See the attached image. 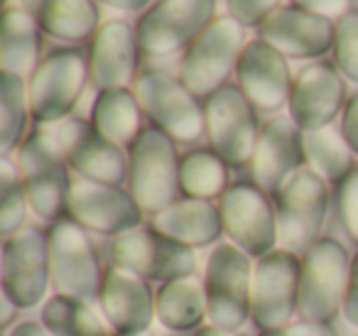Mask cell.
I'll return each mask as SVG.
<instances>
[{
	"instance_id": "cell-1",
	"label": "cell",
	"mask_w": 358,
	"mask_h": 336,
	"mask_svg": "<svg viewBox=\"0 0 358 336\" xmlns=\"http://www.w3.org/2000/svg\"><path fill=\"white\" fill-rule=\"evenodd\" d=\"M15 160L20 164L32 214L50 226L66 218L74 182H71V167L62 153L55 130H32L17 150Z\"/></svg>"
},
{
	"instance_id": "cell-2",
	"label": "cell",
	"mask_w": 358,
	"mask_h": 336,
	"mask_svg": "<svg viewBox=\"0 0 358 336\" xmlns=\"http://www.w3.org/2000/svg\"><path fill=\"white\" fill-rule=\"evenodd\" d=\"M177 145L167 133L150 125L128 150V189L150 216L182 199V155Z\"/></svg>"
},
{
	"instance_id": "cell-3",
	"label": "cell",
	"mask_w": 358,
	"mask_h": 336,
	"mask_svg": "<svg viewBox=\"0 0 358 336\" xmlns=\"http://www.w3.org/2000/svg\"><path fill=\"white\" fill-rule=\"evenodd\" d=\"M135 94L145 111V118L155 128L167 133L174 143L194 145L206 135L204 101L164 69H145L135 81Z\"/></svg>"
},
{
	"instance_id": "cell-4",
	"label": "cell",
	"mask_w": 358,
	"mask_h": 336,
	"mask_svg": "<svg viewBox=\"0 0 358 336\" xmlns=\"http://www.w3.org/2000/svg\"><path fill=\"white\" fill-rule=\"evenodd\" d=\"M353 255L338 238L322 236L302 255L299 319L334 324L343 309Z\"/></svg>"
},
{
	"instance_id": "cell-5",
	"label": "cell",
	"mask_w": 358,
	"mask_h": 336,
	"mask_svg": "<svg viewBox=\"0 0 358 336\" xmlns=\"http://www.w3.org/2000/svg\"><path fill=\"white\" fill-rule=\"evenodd\" d=\"M255 260L231 241L211 248L204 265L209 321L224 329H243L250 321Z\"/></svg>"
},
{
	"instance_id": "cell-6",
	"label": "cell",
	"mask_w": 358,
	"mask_h": 336,
	"mask_svg": "<svg viewBox=\"0 0 358 336\" xmlns=\"http://www.w3.org/2000/svg\"><path fill=\"white\" fill-rule=\"evenodd\" d=\"M91 84L89 57L76 47H59L50 52L27 79L32 120L40 125L64 123L79 106Z\"/></svg>"
},
{
	"instance_id": "cell-7",
	"label": "cell",
	"mask_w": 358,
	"mask_h": 336,
	"mask_svg": "<svg viewBox=\"0 0 358 336\" xmlns=\"http://www.w3.org/2000/svg\"><path fill=\"white\" fill-rule=\"evenodd\" d=\"M245 27L231 15H219L199 40L182 55L179 79L185 81L201 101L214 96L238 69L241 55L245 50Z\"/></svg>"
},
{
	"instance_id": "cell-8",
	"label": "cell",
	"mask_w": 358,
	"mask_h": 336,
	"mask_svg": "<svg viewBox=\"0 0 358 336\" xmlns=\"http://www.w3.org/2000/svg\"><path fill=\"white\" fill-rule=\"evenodd\" d=\"M280 228V248L304 255L324 236L329 209H331V184L314 169L302 167L275 197Z\"/></svg>"
},
{
	"instance_id": "cell-9",
	"label": "cell",
	"mask_w": 358,
	"mask_h": 336,
	"mask_svg": "<svg viewBox=\"0 0 358 336\" xmlns=\"http://www.w3.org/2000/svg\"><path fill=\"white\" fill-rule=\"evenodd\" d=\"M110 265L128 270L152 285L196 275V251L172 241L152 226H138L123 236L110 238Z\"/></svg>"
},
{
	"instance_id": "cell-10",
	"label": "cell",
	"mask_w": 358,
	"mask_h": 336,
	"mask_svg": "<svg viewBox=\"0 0 358 336\" xmlns=\"http://www.w3.org/2000/svg\"><path fill=\"white\" fill-rule=\"evenodd\" d=\"M52 255L50 233L27 226L15 236L3 238L0 251V292L10 297L22 312L35 309L50 300Z\"/></svg>"
},
{
	"instance_id": "cell-11",
	"label": "cell",
	"mask_w": 358,
	"mask_h": 336,
	"mask_svg": "<svg viewBox=\"0 0 358 336\" xmlns=\"http://www.w3.org/2000/svg\"><path fill=\"white\" fill-rule=\"evenodd\" d=\"M52 287L59 295L99 302L106 267L94 238L69 216L50 226Z\"/></svg>"
},
{
	"instance_id": "cell-12",
	"label": "cell",
	"mask_w": 358,
	"mask_h": 336,
	"mask_svg": "<svg viewBox=\"0 0 358 336\" xmlns=\"http://www.w3.org/2000/svg\"><path fill=\"white\" fill-rule=\"evenodd\" d=\"M224 231L234 246L248 253L253 260L280 248L278 209L275 199L258 187L253 179H241L219 199Z\"/></svg>"
},
{
	"instance_id": "cell-13",
	"label": "cell",
	"mask_w": 358,
	"mask_h": 336,
	"mask_svg": "<svg viewBox=\"0 0 358 336\" xmlns=\"http://www.w3.org/2000/svg\"><path fill=\"white\" fill-rule=\"evenodd\" d=\"M206 138L209 148L229 162V167L243 169L253 162L263 125L258 108L245 99L238 84H229L204 101Z\"/></svg>"
},
{
	"instance_id": "cell-14",
	"label": "cell",
	"mask_w": 358,
	"mask_h": 336,
	"mask_svg": "<svg viewBox=\"0 0 358 336\" xmlns=\"http://www.w3.org/2000/svg\"><path fill=\"white\" fill-rule=\"evenodd\" d=\"M216 18V0H157L135 27L140 50L155 59L187 52Z\"/></svg>"
},
{
	"instance_id": "cell-15",
	"label": "cell",
	"mask_w": 358,
	"mask_h": 336,
	"mask_svg": "<svg viewBox=\"0 0 358 336\" xmlns=\"http://www.w3.org/2000/svg\"><path fill=\"white\" fill-rule=\"evenodd\" d=\"M299 272L302 255L285 248H275L255 260L250 324L258 331L299 319Z\"/></svg>"
},
{
	"instance_id": "cell-16",
	"label": "cell",
	"mask_w": 358,
	"mask_h": 336,
	"mask_svg": "<svg viewBox=\"0 0 358 336\" xmlns=\"http://www.w3.org/2000/svg\"><path fill=\"white\" fill-rule=\"evenodd\" d=\"M59 148L79 179L128 187V150L106 140L89 118H66L55 130Z\"/></svg>"
},
{
	"instance_id": "cell-17",
	"label": "cell",
	"mask_w": 358,
	"mask_h": 336,
	"mask_svg": "<svg viewBox=\"0 0 358 336\" xmlns=\"http://www.w3.org/2000/svg\"><path fill=\"white\" fill-rule=\"evenodd\" d=\"M89 233L106 238L123 236L133 228L143 226L145 211L128 187L113 184H96L86 179H76L69 197V214Z\"/></svg>"
},
{
	"instance_id": "cell-18",
	"label": "cell",
	"mask_w": 358,
	"mask_h": 336,
	"mask_svg": "<svg viewBox=\"0 0 358 336\" xmlns=\"http://www.w3.org/2000/svg\"><path fill=\"white\" fill-rule=\"evenodd\" d=\"M348 101L346 79L334 62H314L294 76L289 118L304 130H322L341 118Z\"/></svg>"
},
{
	"instance_id": "cell-19",
	"label": "cell",
	"mask_w": 358,
	"mask_h": 336,
	"mask_svg": "<svg viewBox=\"0 0 358 336\" xmlns=\"http://www.w3.org/2000/svg\"><path fill=\"white\" fill-rule=\"evenodd\" d=\"M236 84L258 113H278L289 104L294 76L289 59L273 45L255 37L245 45L236 69Z\"/></svg>"
},
{
	"instance_id": "cell-20",
	"label": "cell",
	"mask_w": 358,
	"mask_h": 336,
	"mask_svg": "<svg viewBox=\"0 0 358 336\" xmlns=\"http://www.w3.org/2000/svg\"><path fill=\"white\" fill-rule=\"evenodd\" d=\"M307 167L304 158V130L289 115H275L263 125L250 177L263 192L278 197V192L299 172Z\"/></svg>"
},
{
	"instance_id": "cell-21",
	"label": "cell",
	"mask_w": 358,
	"mask_h": 336,
	"mask_svg": "<svg viewBox=\"0 0 358 336\" xmlns=\"http://www.w3.org/2000/svg\"><path fill=\"white\" fill-rule=\"evenodd\" d=\"M152 282L110 265L99 295V312L113 334H145L157 319Z\"/></svg>"
},
{
	"instance_id": "cell-22",
	"label": "cell",
	"mask_w": 358,
	"mask_h": 336,
	"mask_svg": "<svg viewBox=\"0 0 358 336\" xmlns=\"http://www.w3.org/2000/svg\"><path fill=\"white\" fill-rule=\"evenodd\" d=\"M91 84L99 91L130 89L135 86L140 71V40L138 30L125 20L103 22L89 45Z\"/></svg>"
},
{
	"instance_id": "cell-23",
	"label": "cell",
	"mask_w": 358,
	"mask_h": 336,
	"mask_svg": "<svg viewBox=\"0 0 358 336\" xmlns=\"http://www.w3.org/2000/svg\"><path fill=\"white\" fill-rule=\"evenodd\" d=\"M258 37L282 52L287 59H322L334 50L336 20L302 8H280L258 27Z\"/></svg>"
},
{
	"instance_id": "cell-24",
	"label": "cell",
	"mask_w": 358,
	"mask_h": 336,
	"mask_svg": "<svg viewBox=\"0 0 358 336\" xmlns=\"http://www.w3.org/2000/svg\"><path fill=\"white\" fill-rule=\"evenodd\" d=\"M150 226L169 236L172 241L192 248V251L214 248L226 236L219 202H204V199L189 197H182L169 209L155 214Z\"/></svg>"
},
{
	"instance_id": "cell-25",
	"label": "cell",
	"mask_w": 358,
	"mask_h": 336,
	"mask_svg": "<svg viewBox=\"0 0 358 336\" xmlns=\"http://www.w3.org/2000/svg\"><path fill=\"white\" fill-rule=\"evenodd\" d=\"M20 6L47 35L69 45L94 40L101 30V8L96 0H20Z\"/></svg>"
},
{
	"instance_id": "cell-26",
	"label": "cell",
	"mask_w": 358,
	"mask_h": 336,
	"mask_svg": "<svg viewBox=\"0 0 358 336\" xmlns=\"http://www.w3.org/2000/svg\"><path fill=\"white\" fill-rule=\"evenodd\" d=\"M42 27L22 6L6 8L3 32H0V66L22 79H30L42 64Z\"/></svg>"
},
{
	"instance_id": "cell-27",
	"label": "cell",
	"mask_w": 358,
	"mask_h": 336,
	"mask_svg": "<svg viewBox=\"0 0 358 336\" xmlns=\"http://www.w3.org/2000/svg\"><path fill=\"white\" fill-rule=\"evenodd\" d=\"M157 321L172 334H194L209 324V304L201 277L189 275L157 285Z\"/></svg>"
},
{
	"instance_id": "cell-28",
	"label": "cell",
	"mask_w": 358,
	"mask_h": 336,
	"mask_svg": "<svg viewBox=\"0 0 358 336\" xmlns=\"http://www.w3.org/2000/svg\"><path fill=\"white\" fill-rule=\"evenodd\" d=\"M91 123L106 140L130 150V145L143 135L145 111L135 89H106L99 91L91 106Z\"/></svg>"
},
{
	"instance_id": "cell-29",
	"label": "cell",
	"mask_w": 358,
	"mask_h": 336,
	"mask_svg": "<svg viewBox=\"0 0 358 336\" xmlns=\"http://www.w3.org/2000/svg\"><path fill=\"white\" fill-rule=\"evenodd\" d=\"M40 321L50 336H113L103 314L91 302L59 292L42 304Z\"/></svg>"
},
{
	"instance_id": "cell-30",
	"label": "cell",
	"mask_w": 358,
	"mask_h": 336,
	"mask_svg": "<svg viewBox=\"0 0 358 336\" xmlns=\"http://www.w3.org/2000/svg\"><path fill=\"white\" fill-rule=\"evenodd\" d=\"M304 158L307 167L329 184H341L358 169V155L351 150L336 125L304 133Z\"/></svg>"
},
{
	"instance_id": "cell-31",
	"label": "cell",
	"mask_w": 358,
	"mask_h": 336,
	"mask_svg": "<svg viewBox=\"0 0 358 336\" xmlns=\"http://www.w3.org/2000/svg\"><path fill=\"white\" fill-rule=\"evenodd\" d=\"M182 197L216 202L231 187V167L216 150L194 148L182 155Z\"/></svg>"
},
{
	"instance_id": "cell-32",
	"label": "cell",
	"mask_w": 358,
	"mask_h": 336,
	"mask_svg": "<svg viewBox=\"0 0 358 336\" xmlns=\"http://www.w3.org/2000/svg\"><path fill=\"white\" fill-rule=\"evenodd\" d=\"M32 118L27 79L10 71L0 74V155H13L25 143Z\"/></svg>"
},
{
	"instance_id": "cell-33",
	"label": "cell",
	"mask_w": 358,
	"mask_h": 336,
	"mask_svg": "<svg viewBox=\"0 0 358 336\" xmlns=\"http://www.w3.org/2000/svg\"><path fill=\"white\" fill-rule=\"evenodd\" d=\"M30 211L32 209L20 174V164L17 160H13V155H3L0 158V236L10 238L27 228Z\"/></svg>"
},
{
	"instance_id": "cell-34",
	"label": "cell",
	"mask_w": 358,
	"mask_h": 336,
	"mask_svg": "<svg viewBox=\"0 0 358 336\" xmlns=\"http://www.w3.org/2000/svg\"><path fill=\"white\" fill-rule=\"evenodd\" d=\"M334 64L338 66L343 79L358 84V10L356 8L336 20Z\"/></svg>"
},
{
	"instance_id": "cell-35",
	"label": "cell",
	"mask_w": 358,
	"mask_h": 336,
	"mask_svg": "<svg viewBox=\"0 0 358 336\" xmlns=\"http://www.w3.org/2000/svg\"><path fill=\"white\" fill-rule=\"evenodd\" d=\"M334 204H336V216L341 228L358 246V169L341 184H336Z\"/></svg>"
},
{
	"instance_id": "cell-36",
	"label": "cell",
	"mask_w": 358,
	"mask_h": 336,
	"mask_svg": "<svg viewBox=\"0 0 358 336\" xmlns=\"http://www.w3.org/2000/svg\"><path fill=\"white\" fill-rule=\"evenodd\" d=\"M280 3L282 0H226V13L243 27H260L280 10Z\"/></svg>"
},
{
	"instance_id": "cell-37",
	"label": "cell",
	"mask_w": 358,
	"mask_h": 336,
	"mask_svg": "<svg viewBox=\"0 0 358 336\" xmlns=\"http://www.w3.org/2000/svg\"><path fill=\"white\" fill-rule=\"evenodd\" d=\"M255 336H338V331L334 324H324V321L294 319L285 326H278V329L258 331Z\"/></svg>"
},
{
	"instance_id": "cell-38",
	"label": "cell",
	"mask_w": 358,
	"mask_h": 336,
	"mask_svg": "<svg viewBox=\"0 0 358 336\" xmlns=\"http://www.w3.org/2000/svg\"><path fill=\"white\" fill-rule=\"evenodd\" d=\"M353 0H292V6L302 8L307 13H314V15L329 18V20H338L346 13H351Z\"/></svg>"
},
{
	"instance_id": "cell-39",
	"label": "cell",
	"mask_w": 358,
	"mask_h": 336,
	"mask_svg": "<svg viewBox=\"0 0 358 336\" xmlns=\"http://www.w3.org/2000/svg\"><path fill=\"white\" fill-rule=\"evenodd\" d=\"M341 123H338V130L346 138V143L351 145V150L358 155V91L353 96H348L346 108L341 113Z\"/></svg>"
},
{
	"instance_id": "cell-40",
	"label": "cell",
	"mask_w": 358,
	"mask_h": 336,
	"mask_svg": "<svg viewBox=\"0 0 358 336\" xmlns=\"http://www.w3.org/2000/svg\"><path fill=\"white\" fill-rule=\"evenodd\" d=\"M341 316L353 329H358V251L353 253V260H351V277H348V290H346V300H343Z\"/></svg>"
},
{
	"instance_id": "cell-41",
	"label": "cell",
	"mask_w": 358,
	"mask_h": 336,
	"mask_svg": "<svg viewBox=\"0 0 358 336\" xmlns=\"http://www.w3.org/2000/svg\"><path fill=\"white\" fill-rule=\"evenodd\" d=\"M20 307L15 304V302L10 300V297H6L3 292H0V326H3V331H10L13 326L20 324Z\"/></svg>"
},
{
	"instance_id": "cell-42",
	"label": "cell",
	"mask_w": 358,
	"mask_h": 336,
	"mask_svg": "<svg viewBox=\"0 0 358 336\" xmlns=\"http://www.w3.org/2000/svg\"><path fill=\"white\" fill-rule=\"evenodd\" d=\"M6 336H50V331L42 326V321L37 319H22L17 326H13Z\"/></svg>"
},
{
	"instance_id": "cell-43",
	"label": "cell",
	"mask_w": 358,
	"mask_h": 336,
	"mask_svg": "<svg viewBox=\"0 0 358 336\" xmlns=\"http://www.w3.org/2000/svg\"><path fill=\"white\" fill-rule=\"evenodd\" d=\"M96 3H103V6H110L123 13H140L148 8L150 0H96Z\"/></svg>"
},
{
	"instance_id": "cell-44",
	"label": "cell",
	"mask_w": 358,
	"mask_h": 336,
	"mask_svg": "<svg viewBox=\"0 0 358 336\" xmlns=\"http://www.w3.org/2000/svg\"><path fill=\"white\" fill-rule=\"evenodd\" d=\"M192 336H245L243 331L238 329H224V326H216V324H204L201 329H196Z\"/></svg>"
},
{
	"instance_id": "cell-45",
	"label": "cell",
	"mask_w": 358,
	"mask_h": 336,
	"mask_svg": "<svg viewBox=\"0 0 358 336\" xmlns=\"http://www.w3.org/2000/svg\"><path fill=\"white\" fill-rule=\"evenodd\" d=\"M113 336H145V334H113Z\"/></svg>"
},
{
	"instance_id": "cell-46",
	"label": "cell",
	"mask_w": 358,
	"mask_h": 336,
	"mask_svg": "<svg viewBox=\"0 0 358 336\" xmlns=\"http://www.w3.org/2000/svg\"><path fill=\"white\" fill-rule=\"evenodd\" d=\"M169 336H182V334H169Z\"/></svg>"
},
{
	"instance_id": "cell-47",
	"label": "cell",
	"mask_w": 358,
	"mask_h": 336,
	"mask_svg": "<svg viewBox=\"0 0 358 336\" xmlns=\"http://www.w3.org/2000/svg\"><path fill=\"white\" fill-rule=\"evenodd\" d=\"M353 336H358V334H353Z\"/></svg>"
}]
</instances>
